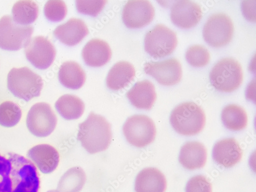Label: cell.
<instances>
[{
    "mask_svg": "<svg viewBox=\"0 0 256 192\" xmlns=\"http://www.w3.org/2000/svg\"><path fill=\"white\" fill-rule=\"evenodd\" d=\"M12 14L16 23L26 26L32 24L37 19L38 8L36 4L31 0H21L13 6Z\"/></svg>",
    "mask_w": 256,
    "mask_h": 192,
    "instance_id": "26",
    "label": "cell"
},
{
    "mask_svg": "<svg viewBox=\"0 0 256 192\" xmlns=\"http://www.w3.org/2000/svg\"><path fill=\"white\" fill-rule=\"evenodd\" d=\"M222 119L227 129L232 131H240L248 124V116L242 106L236 104L228 105L222 112Z\"/></svg>",
    "mask_w": 256,
    "mask_h": 192,
    "instance_id": "25",
    "label": "cell"
},
{
    "mask_svg": "<svg viewBox=\"0 0 256 192\" xmlns=\"http://www.w3.org/2000/svg\"><path fill=\"white\" fill-rule=\"evenodd\" d=\"M44 87L42 78L27 67L12 68L8 76V88L13 95L28 102L40 96Z\"/></svg>",
    "mask_w": 256,
    "mask_h": 192,
    "instance_id": "4",
    "label": "cell"
},
{
    "mask_svg": "<svg viewBox=\"0 0 256 192\" xmlns=\"http://www.w3.org/2000/svg\"><path fill=\"white\" fill-rule=\"evenodd\" d=\"M202 12L198 4L188 0L176 2L170 10V19L176 26L182 29L196 26L201 20Z\"/></svg>",
    "mask_w": 256,
    "mask_h": 192,
    "instance_id": "14",
    "label": "cell"
},
{
    "mask_svg": "<svg viewBox=\"0 0 256 192\" xmlns=\"http://www.w3.org/2000/svg\"><path fill=\"white\" fill-rule=\"evenodd\" d=\"M56 124V116L51 106L46 102H38L33 105L27 116L28 130L37 137L49 136L54 130Z\"/></svg>",
    "mask_w": 256,
    "mask_h": 192,
    "instance_id": "10",
    "label": "cell"
},
{
    "mask_svg": "<svg viewBox=\"0 0 256 192\" xmlns=\"http://www.w3.org/2000/svg\"><path fill=\"white\" fill-rule=\"evenodd\" d=\"M22 116L19 106L14 102L6 101L0 104V125L7 128L14 126Z\"/></svg>",
    "mask_w": 256,
    "mask_h": 192,
    "instance_id": "28",
    "label": "cell"
},
{
    "mask_svg": "<svg viewBox=\"0 0 256 192\" xmlns=\"http://www.w3.org/2000/svg\"><path fill=\"white\" fill-rule=\"evenodd\" d=\"M47 192H58L57 190H48Z\"/></svg>",
    "mask_w": 256,
    "mask_h": 192,
    "instance_id": "33",
    "label": "cell"
},
{
    "mask_svg": "<svg viewBox=\"0 0 256 192\" xmlns=\"http://www.w3.org/2000/svg\"><path fill=\"white\" fill-rule=\"evenodd\" d=\"M25 53L27 59L36 68L46 70L52 65L56 50L48 38L38 36L30 40L26 47Z\"/></svg>",
    "mask_w": 256,
    "mask_h": 192,
    "instance_id": "12",
    "label": "cell"
},
{
    "mask_svg": "<svg viewBox=\"0 0 256 192\" xmlns=\"http://www.w3.org/2000/svg\"><path fill=\"white\" fill-rule=\"evenodd\" d=\"M34 164L24 156L0 150V192H39Z\"/></svg>",
    "mask_w": 256,
    "mask_h": 192,
    "instance_id": "1",
    "label": "cell"
},
{
    "mask_svg": "<svg viewBox=\"0 0 256 192\" xmlns=\"http://www.w3.org/2000/svg\"><path fill=\"white\" fill-rule=\"evenodd\" d=\"M55 108L58 114L66 120H77L84 111V104L78 97L72 94L60 96L55 104Z\"/></svg>",
    "mask_w": 256,
    "mask_h": 192,
    "instance_id": "24",
    "label": "cell"
},
{
    "mask_svg": "<svg viewBox=\"0 0 256 192\" xmlns=\"http://www.w3.org/2000/svg\"><path fill=\"white\" fill-rule=\"evenodd\" d=\"M112 138L111 125L101 116L91 112L87 120L79 125L78 140L90 154L106 150Z\"/></svg>",
    "mask_w": 256,
    "mask_h": 192,
    "instance_id": "2",
    "label": "cell"
},
{
    "mask_svg": "<svg viewBox=\"0 0 256 192\" xmlns=\"http://www.w3.org/2000/svg\"><path fill=\"white\" fill-rule=\"evenodd\" d=\"M86 181V176L80 166L69 169L60 179L57 188L58 192H80Z\"/></svg>",
    "mask_w": 256,
    "mask_h": 192,
    "instance_id": "27",
    "label": "cell"
},
{
    "mask_svg": "<svg viewBox=\"0 0 256 192\" xmlns=\"http://www.w3.org/2000/svg\"><path fill=\"white\" fill-rule=\"evenodd\" d=\"M170 122L179 134L192 136L200 132L206 124V115L200 106L186 102L176 106L170 116Z\"/></svg>",
    "mask_w": 256,
    "mask_h": 192,
    "instance_id": "3",
    "label": "cell"
},
{
    "mask_svg": "<svg viewBox=\"0 0 256 192\" xmlns=\"http://www.w3.org/2000/svg\"><path fill=\"white\" fill-rule=\"evenodd\" d=\"M243 152L238 142L228 138L218 142L213 148L212 158L218 164L231 168L242 159Z\"/></svg>",
    "mask_w": 256,
    "mask_h": 192,
    "instance_id": "16",
    "label": "cell"
},
{
    "mask_svg": "<svg viewBox=\"0 0 256 192\" xmlns=\"http://www.w3.org/2000/svg\"><path fill=\"white\" fill-rule=\"evenodd\" d=\"M144 71L146 74L154 77L159 84L166 86L178 84L182 74L181 64L175 58L146 62Z\"/></svg>",
    "mask_w": 256,
    "mask_h": 192,
    "instance_id": "13",
    "label": "cell"
},
{
    "mask_svg": "<svg viewBox=\"0 0 256 192\" xmlns=\"http://www.w3.org/2000/svg\"><path fill=\"white\" fill-rule=\"evenodd\" d=\"M58 79L64 87L78 90L83 86L86 76L78 62L68 61L64 62L60 67Z\"/></svg>",
    "mask_w": 256,
    "mask_h": 192,
    "instance_id": "23",
    "label": "cell"
},
{
    "mask_svg": "<svg viewBox=\"0 0 256 192\" xmlns=\"http://www.w3.org/2000/svg\"><path fill=\"white\" fill-rule=\"evenodd\" d=\"M122 130L128 142L137 148L150 144L154 140L156 134L154 122L144 115H135L128 118Z\"/></svg>",
    "mask_w": 256,
    "mask_h": 192,
    "instance_id": "7",
    "label": "cell"
},
{
    "mask_svg": "<svg viewBox=\"0 0 256 192\" xmlns=\"http://www.w3.org/2000/svg\"><path fill=\"white\" fill-rule=\"evenodd\" d=\"M186 192H212V184L202 176L191 178L188 182Z\"/></svg>",
    "mask_w": 256,
    "mask_h": 192,
    "instance_id": "32",
    "label": "cell"
},
{
    "mask_svg": "<svg viewBox=\"0 0 256 192\" xmlns=\"http://www.w3.org/2000/svg\"><path fill=\"white\" fill-rule=\"evenodd\" d=\"M176 33L163 24H158L147 32L144 50L154 58H161L172 54L178 46Z\"/></svg>",
    "mask_w": 256,
    "mask_h": 192,
    "instance_id": "8",
    "label": "cell"
},
{
    "mask_svg": "<svg viewBox=\"0 0 256 192\" xmlns=\"http://www.w3.org/2000/svg\"><path fill=\"white\" fill-rule=\"evenodd\" d=\"M106 0H97V1H76L77 10L80 14L97 16L103 10L108 3Z\"/></svg>",
    "mask_w": 256,
    "mask_h": 192,
    "instance_id": "31",
    "label": "cell"
},
{
    "mask_svg": "<svg viewBox=\"0 0 256 192\" xmlns=\"http://www.w3.org/2000/svg\"><path fill=\"white\" fill-rule=\"evenodd\" d=\"M186 58L191 66L202 68L207 66L210 62V54L204 47L195 45L187 50Z\"/></svg>",
    "mask_w": 256,
    "mask_h": 192,
    "instance_id": "29",
    "label": "cell"
},
{
    "mask_svg": "<svg viewBox=\"0 0 256 192\" xmlns=\"http://www.w3.org/2000/svg\"><path fill=\"white\" fill-rule=\"evenodd\" d=\"M136 70L130 62H118L110 70L106 78V86L111 90L118 91L126 88L134 80Z\"/></svg>",
    "mask_w": 256,
    "mask_h": 192,
    "instance_id": "22",
    "label": "cell"
},
{
    "mask_svg": "<svg viewBox=\"0 0 256 192\" xmlns=\"http://www.w3.org/2000/svg\"><path fill=\"white\" fill-rule=\"evenodd\" d=\"M155 16V10L147 0H130L124 6L122 19L129 28H143L150 24Z\"/></svg>",
    "mask_w": 256,
    "mask_h": 192,
    "instance_id": "11",
    "label": "cell"
},
{
    "mask_svg": "<svg viewBox=\"0 0 256 192\" xmlns=\"http://www.w3.org/2000/svg\"><path fill=\"white\" fill-rule=\"evenodd\" d=\"M212 86L224 92L237 90L243 80V72L240 64L232 58H224L220 60L210 72Z\"/></svg>",
    "mask_w": 256,
    "mask_h": 192,
    "instance_id": "5",
    "label": "cell"
},
{
    "mask_svg": "<svg viewBox=\"0 0 256 192\" xmlns=\"http://www.w3.org/2000/svg\"><path fill=\"white\" fill-rule=\"evenodd\" d=\"M166 180L159 170L154 168L143 169L136 176V192H165Z\"/></svg>",
    "mask_w": 256,
    "mask_h": 192,
    "instance_id": "20",
    "label": "cell"
},
{
    "mask_svg": "<svg viewBox=\"0 0 256 192\" xmlns=\"http://www.w3.org/2000/svg\"><path fill=\"white\" fill-rule=\"evenodd\" d=\"M126 96L135 108L146 110L152 108L157 98L154 85L148 80L136 82Z\"/></svg>",
    "mask_w": 256,
    "mask_h": 192,
    "instance_id": "19",
    "label": "cell"
},
{
    "mask_svg": "<svg viewBox=\"0 0 256 192\" xmlns=\"http://www.w3.org/2000/svg\"><path fill=\"white\" fill-rule=\"evenodd\" d=\"M44 12L48 20L57 22L66 18L68 8L66 3L61 0H50L46 4Z\"/></svg>",
    "mask_w": 256,
    "mask_h": 192,
    "instance_id": "30",
    "label": "cell"
},
{
    "mask_svg": "<svg viewBox=\"0 0 256 192\" xmlns=\"http://www.w3.org/2000/svg\"><path fill=\"white\" fill-rule=\"evenodd\" d=\"M234 26L231 18L226 14L218 13L211 16L203 30L204 40L216 48L226 46L232 40Z\"/></svg>",
    "mask_w": 256,
    "mask_h": 192,
    "instance_id": "9",
    "label": "cell"
},
{
    "mask_svg": "<svg viewBox=\"0 0 256 192\" xmlns=\"http://www.w3.org/2000/svg\"><path fill=\"white\" fill-rule=\"evenodd\" d=\"M34 28L16 23L10 16L0 19V48L17 51L26 47L30 40Z\"/></svg>",
    "mask_w": 256,
    "mask_h": 192,
    "instance_id": "6",
    "label": "cell"
},
{
    "mask_svg": "<svg viewBox=\"0 0 256 192\" xmlns=\"http://www.w3.org/2000/svg\"><path fill=\"white\" fill-rule=\"evenodd\" d=\"M206 160V148L200 142H186L181 148L179 160L180 164L188 170H194L203 168Z\"/></svg>",
    "mask_w": 256,
    "mask_h": 192,
    "instance_id": "21",
    "label": "cell"
},
{
    "mask_svg": "<svg viewBox=\"0 0 256 192\" xmlns=\"http://www.w3.org/2000/svg\"><path fill=\"white\" fill-rule=\"evenodd\" d=\"M112 52L106 42L98 38L90 40L82 51V56L85 63L92 68L102 67L112 58Z\"/></svg>",
    "mask_w": 256,
    "mask_h": 192,
    "instance_id": "18",
    "label": "cell"
},
{
    "mask_svg": "<svg viewBox=\"0 0 256 192\" xmlns=\"http://www.w3.org/2000/svg\"><path fill=\"white\" fill-rule=\"evenodd\" d=\"M89 34L88 26L80 18H72L66 24L58 26L54 34L62 44L73 46L78 44Z\"/></svg>",
    "mask_w": 256,
    "mask_h": 192,
    "instance_id": "17",
    "label": "cell"
},
{
    "mask_svg": "<svg viewBox=\"0 0 256 192\" xmlns=\"http://www.w3.org/2000/svg\"><path fill=\"white\" fill-rule=\"evenodd\" d=\"M27 156L44 174L53 172L60 162V155L56 149L48 144L32 147L28 152Z\"/></svg>",
    "mask_w": 256,
    "mask_h": 192,
    "instance_id": "15",
    "label": "cell"
}]
</instances>
